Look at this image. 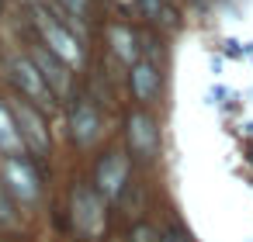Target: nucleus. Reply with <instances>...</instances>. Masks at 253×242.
<instances>
[{
  "mask_svg": "<svg viewBox=\"0 0 253 242\" xmlns=\"http://www.w3.org/2000/svg\"><path fill=\"white\" fill-rule=\"evenodd\" d=\"M73 214H77V225H80L87 235H97V232L104 228V204H101V197L90 194V190H77V197H73Z\"/></svg>",
  "mask_w": 253,
  "mask_h": 242,
  "instance_id": "1",
  "label": "nucleus"
},
{
  "mask_svg": "<svg viewBox=\"0 0 253 242\" xmlns=\"http://www.w3.org/2000/svg\"><path fill=\"white\" fill-rule=\"evenodd\" d=\"M14 121H18L21 138H25L35 152H45V149H49V132H45L42 118H39L28 104H18V107H14Z\"/></svg>",
  "mask_w": 253,
  "mask_h": 242,
  "instance_id": "2",
  "label": "nucleus"
},
{
  "mask_svg": "<svg viewBox=\"0 0 253 242\" xmlns=\"http://www.w3.org/2000/svg\"><path fill=\"white\" fill-rule=\"evenodd\" d=\"M4 176H7V187H11L21 201H35V197H39V176H35V170H32L25 159H7Z\"/></svg>",
  "mask_w": 253,
  "mask_h": 242,
  "instance_id": "3",
  "label": "nucleus"
},
{
  "mask_svg": "<svg viewBox=\"0 0 253 242\" xmlns=\"http://www.w3.org/2000/svg\"><path fill=\"white\" fill-rule=\"evenodd\" d=\"M14 80L21 83V90L32 97V101H39V104H52V90H45V76H42V69L39 66H32L28 59H18L14 63Z\"/></svg>",
  "mask_w": 253,
  "mask_h": 242,
  "instance_id": "4",
  "label": "nucleus"
},
{
  "mask_svg": "<svg viewBox=\"0 0 253 242\" xmlns=\"http://www.w3.org/2000/svg\"><path fill=\"white\" fill-rule=\"evenodd\" d=\"M39 25H42V35H45L49 49H52L59 59H66V63H73V66H77V63H80V45L73 42V35H66L56 21H45V18H42Z\"/></svg>",
  "mask_w": 253,
  "mask_h": 242,
  "instance_id": "5",
  "label": "nucleus"
},
{
  "mask_svg": "<svg viewBox=\"0 0 253 242\" xmlns=\"http://www.w3.org/2000/svg\"><path fill=\"white\" fill-rule=\"evenodd\" d=\"M128 138H132V149L142 159H149L156 152V128H153V121L146 114H132L128 118Z\"/></svg>",
  "mask_w": 253,
  "mask_h": 242,
  "instance_id": "6",
  "label": "nucleus"
},
{
  "mask_svg": "<svg viewBox=\"0 0 253 242\" xmlns=\"http://www.w3.org/2000/svg\"><path fill=\"white\" fill-rule=\"evenodd\" d=\"M125 156H108L101 166H97V187L104 190V197H115L125 183Z\"/></svg>",
  "mask_w": 253,
  "mask_h": 242,
  "instance_id": "7",
  "label": "nucleus"
},
{
  "mask_svg": "<svg viewBox=\"0 0 253 242\" xmlns=\"http://www.w3.org/2000/svg\"><path fill=\"white\" fill-rule=\"evenodd\" d=\"M35 63H39L42 76L56 87V94H66V90H70V73L56 63V52H52V49H49V52H35Z\"/></svg>",
  "mask_w": 253,
  "mask_h": 242,
  "instance_id": "8",
  "label": "nucleus"
},
{
  "mask_svg": "<svg viewBox=\"0 0 253 242\" xmlns=\"http://www.w3.org/2000/svg\"><path fill=\"white\" fill-rule=\"evenodd\" d=\"M14 125H18V121H11L7 107H0V149H4V152H18V149L25 145V138H21V132H18Z\"/></svg>",
  "mask_w": 253,
  "mask_h": 242,
  "instance_id": "9",
  "label": "nucleus"
},
{
  "mask_svg": "<svg viewBox=\"0 0 253 242\" xmlns=\"http://www.w3.org/2000/svg\"><path fill=\"white\" fill-rule=\"evenodd\" d=\"M73 132H77L80 142H90V138L97 135V114H94L87 104L77 107V114H73Z\"/></svg>",
  "mask_w": 253,
  "mask_h": 242,
  "instance_id": "10",
  "label": "nucleus"
},
{
  "mask_svg": "<svg viewBox=\"0 0 253 242\" xmlns=\"http://www.w3.org/2000/svg\"><path fill=\"white\" fill-rule=\"evenodd\" d=\"M132 87H135V97H139V101H149L153 90H156V73H153V66H135V69H132Z\"/></svg>",
  "mask_w": 253,
  "mask_h": 242,
  "instance_id": "11",
  "label": "nucleus"
},
{
  "mask_svg": "<svg viewBox=\"0 0 253 242\" xmlns=\"http://www.w3.org/2000/svg\"><path fill=\"white\" fill-rule=\"evenodd\" d=\"M108 35H111V42H115V52H118L122 59H128V63H132V59H135V38H132L125 28H111Z\"/></svg>",
  "mask_w": 253,
  "mask_h": 242,
  "instance_id": "12",
  "label": "nucleus"
},
{
  "mask_svg": "<svg viewBox=\"0 0 253 242\" xmlns=\"http://www.w3.org/2000/svg\"><path fill=\"white\" fill-rule=\"evenodd\" d=\"M66 4H70L73 14H84V11H87V0H66Z\"/></svg>",
  "mask_w": 253,
  "mask_h": 242,
  "instance_id": "13",
  "label": "nucleus"
},
{
  "mask_svg": "<svg viewBox=\"0 0 253 242\" xmlns=\"http://www.w3.org/2000/svg\"><path fill=\"white\" fill-rule=\"evenodd\" d=\"M163 242H187V239H184V235H167Z\"/></svg>",
  "mask_w": 253,
  "mask_h": 242,
  "instance_id": "14",
  "label": "nucleus"
}]
</instances>
